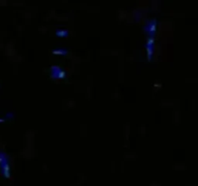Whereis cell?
Returning <instances> with one entry per match:
<instances>
[{"mask_svg":"<svg viewBox=\"0 0 198 186\" xmlns=\"http://www.w3.org/2000/svg\"><path fill=\"white\" fill-rule=\"evenodd\" d=\"M147 33L150 35V37H154V34L156 32V29H157V23H156V20H152L145 27Z\"/></svg>","mask_w":198,"mask_h":186,"instance_id":"cell-2","label":"cell"},{"mask_svg":"<svg viewBox=\"0 0 198 186\" xmlns=\"http://www.w3.org/2000/svg\"><path fill=\"white\" fill-rule=\"evenodd\" d=\"M0 168H1V171H2V175H4V177L9 178L10 177V166H9V164L5 163V164L1 165Z\"/></svg>","mask_w":198,"mask_h":186,"instance_id":"cell-3","label":"cell"},{"mask_svg":"<svg viewBox=\"0 0 198 186\" xmlns=\"http://www.w3.org/2000/svg\"><path fill=\"white\" fill-rule=\"evenodd\" d=\"M5 163H8V158L6 156V154L0 151V166L5 164Z\"/></svg>","mask_w":198,"mask_h":186,"instance_id":"cell-7","label":"cell"},{"mask_svg":"<svg viewBox=\"0 0 198 186\" xmlns=\"http://www.w3.org/2000/svg\"><path fill=\"white\" fill-rule=\"evenodd\" d=\"M52 53L54 55H66L68 53V51L64 50V49H57L52 51Z\"/></svg>","mask_w":198,"mask_h":186,"instance_id":"cell-5","label":"cell"},{"mask_svg":"<svg viewBox=\"0 0 198 186\" xmlns=\"http://www.w3.org/2000/svg\"><path fill=\"white\" fill-rule=\"evenodd\" d=\"M153 47H154V46H146L147 58H148V60H149V61H151V59H152V56H153V52H154Z\"/></svg>","mask_w":198,"mask_h":186,"instance_id":"cell-4","label":"cell"},{"mask_svg":"<svg viewBox=\"0 0 198 186\" xmlns=\"http://www.w3.org/2000/svg\"><path fill=\"white\" fill-rule=\"evenodd\" d=\"M51 76L54 79H65L66 78V72L61 70L59 66H52L51 67Z\"/></svg>","mask_w":198,"mask_h":186,"instance_id":"cell-1","label":"cell"},{"mask_svg":"<svg viewBox=\"0 0 198 186\" xmlns=\"http://www.w3.org/2000/svg\"><path fill=\"white\" fill-rule=\"evenodd\" d=\"M55 34H56V36L65 37V36H67V35H68V30H66V29H58V30H56Z\"/></svg>","mask_w":198,"mask_h":186,"instance_id":"cell-6","label":"cell"},{"mask_svg":"<svg viewBox=\"0 0 198 186\" xmlns=\"http://www.w3.org/2000/svg\"><path fill=\"white\" fill-rule=\"evenodd\" d=\"M4 121V119H0V122H3Z\"/></svg>","mask_w":198,"mask_h":186,"instance_id":"cell-8","label":"cell"}]
</instances>
